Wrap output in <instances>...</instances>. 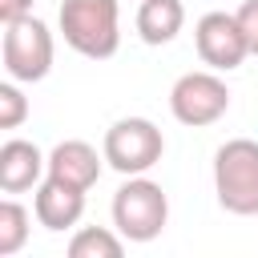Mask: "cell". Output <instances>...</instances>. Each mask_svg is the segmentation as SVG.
I'll return each mask as SVG.
<instances>
[{
  "label": "cell",
  "mask_w": 258,
  "mask_h": 258,
  "mask_svg": "<svg viewBox=\"0 0 258 258\" xmlns=\"http://www.w3.org/2000/svg\"><path fill=\"white\" fill-rule=\"evenodd\" d=\"M64 44L89 60H109L121 48V4L117 0H60Z\"/></svg>",
  "instance_id": "cell-1"
},
{
  "label": "cell",
  "mask_w": 258,
  "mask_h": 258,
  "mask_svg": "<svg viewBox=\"0 0 258 258\" xmlns=\"http://www.w3.org/2000/svg\"><path fill=\"white\" fill-rule=\"evenodd\" d=\"M214 194L226 214H258V141L234 137L214 153Z\"/></svg>",
  "instance_id": "cell-2"
},
{
  "label": "cell",
  "mask_w": 258,
  "mask_h": 258,
  "mask_svg": "<svg viewBox=\"0 0 258 258\" xmlns=\"http://www.w3.org/2000/svg\"><path fill=\"white\" fill-rule=\"evenodd\" d=\"M52 56H56V44H52V32L40 16H20V20H8L4 24V36H0V60H4V73L20 85H36L52 73Z\"/></svg>",
  "instance_id": "cell-3"
},
{
  "label": "cell",
  "mask_w": 258,
  "mask_h": 258,
  "mask_svg": "<svg viewBox=\"0 0 258 258\" xmlns=\"http://www.w3.org/2000/svg\"><path fill=\"white\" fill-rule=\"evenodd\" d=\"M169 222V198L157 181L145 173L125 177V185L113 194V226L125 242H153Z\"/></svg>",
  "instance_id": "cell-4"
},
{
  "label": "cell",
  "mask_w": 258,
  "mask_h": 258,
  "mask_svg": "<svg viewBox=\"0 0 258 258\" xmlns=\"http://www.w3.org/2000/svg\"><path fill=\"white\" fill-rule=\"evenodd\" d=\"M101 153H105V165H113L121 177H137L161 161L165 137L149 117H121L105 129Z\"/></svg>",
  "instance_id": "cell-5"
},
{
  "label": "cell",
  "mask_w": 258,
  "mask_h": 258,
  "mask_svg": "<svg viewBox=\"0 0 258 258\" xmlns=\"http://www.w3.org/2000/svg\"><path fill=\"white\" fill-rule=\"evenodd\" d=\"M226 109H230V89L214 69L181 73L169 89V113H173V121H181L189 129H206V125L222 121Z\"/></svg>",
  "instance_id": "cell-6"
},
{
  "label": "cell",
  "mask_w": 258,
  "mask_h": 258,
  "mask_svg": "<svg viewBox=\"0 0 258 258\" xmlns=\"http://www.w3.org/2000/svg\"><path fill=\"white\" fill-rule=\"evenodd\" d=\"M194 44H198L202 64H210L214 73H234L250 56L246 32H242L234 12H206L194 24Z\"/></svg>",
  "instance_id": "cell-7"
},
{
  "label": "cell",
  "mask_w": 258,
  "mask_h": 258,
  "mask_svg": "<svg viewBox=\"0 0 258 258\" xmlns=\"http://www.w3.org/2000/svg\"><path fill=\"white\" fill-rule=\"evenodd\" d=\"M85 194H89V189H77V185L60 181V177L44 173V181H40L36 194H32V214H36V222H40L44 230L64 234V230H73V226L81 222V214H85Z\"/></svg>",
  "instance_id": "cell-8"
},
{
  "label": "cell",
  "mask_w": 258,
  "mask_h": 258,
  "mask_svg": "<svg viewBox=\"0 0 258 258\" xmlns=\"http://www.w3.org/2000/svg\"><path fill=\"white\" fill-rule=\"evenodd\" d=\"M48 173V157L40 153L36 141H24V137H8L0 145V189L4 194H24V189H36Z\"/></svg>",
  "instance_id": "cell-9"
},
{
  "label": "cell",
  "mask_w": 258,
  "mask_h": 258,
  "mask_svg": "<svg viewBox=\"0 0 258 258\" xmlns=\"http://www.w3.org/2000/svg\"><path fill=\"white\" fill-rule=\"evenodd\" d=\"M101 165H105V153H97L89 141L81 137H69V141H56L52 153H48V173L77 185V189H93L97 177H101Z\"/></svg>",
  "instance_id": "cell-10"
},
{
  "label": "cell",
  "mask_w": 258,
  "mask_h": 258,
  "mask_svg": "<svg viewBox=\"0 0 258 258\" xmlns=\"http://www.w3.org/2000/svg\"><path fill=\"white\" fill-rule=\"evenodd\" d=\"M185 24V4L181 0H141L137 8V36L145 44H169Z\"/></svg>",
  "instance_id": "cell-11"
},
{
  "label": "cell",
  "mask_w": 258,
  "mask_h": 258,
  "mask_svg": "<svg viewBox=\"0 0 258 258\" xmlns=\"http://www.w3.org/2000/svg\"><path fill=\"white\" fill-rule=\"evenodd\" d=\"M125 238L121 230H105V226H81L69 238V258H121Z\"/></svg>",
  "instance_id": "cell-12"
},
{
  "label": "cell",
  "mask_w": 258,
  "mask_h": 258,
  "mask_svg": "<svg viewBox=\"0 0 258 258\" xmlns=\"http://www.w3.org/2000/svg\"><path fill=\"white\" fill-rule=\"evenodd\" d=\"M28 222H32V214H28L16 198H4V202H0V258H12L16 250H24V242H28Z\"/></svg>",
  "instance_id": "cell-13"
},
{
  "label": "cell",
  "mask_w": 258,
  "mask_h": 258,
  "mask_svg": "<svg viewBox=\"0 0 258 258\" xmlns=\"http://www.w3.org/2000/svg\"><path fill=\"white\" fill-rule=\"evenodd\" d=\"M28 117V97L20 89V81H4L0 85V129H20Z\"/></svg>",
  "instance_id": "cell-14"
},
{
  "label": "cell",
  "mask_w": 258,
  "mask_h": 258,
  "mask_svg": "<svg viewBox=\"0 0 258 258\" xmlns=\"http://www.w3.org/2000/svg\"><path fill=\"white\" fill-rule=\"evenodd\" d=\"M242 32H246V44H250V56H258V0H242V8L234 12Z\"/></svg>",
  "instance_id": "cell-15"
},
{
  "label": "cell",
  "mask_w": 258,
  "mask_h": 258,
  "mask_svg": "<svg viewBox=\"0 0 258 258\" xmlns=\"http://www.w3.org/2000/svg\"><path fill=\"white\" fill-rule=\"evenodd\" d=\"M32 12V0H0V20L8 24V20H20V16H28Z\"/></svg>",
  "instance_id": "cell-16"
}]
</instances>
